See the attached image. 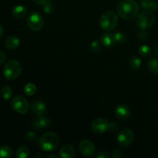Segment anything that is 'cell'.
<instances>
[{
  "label": "cell",
  "mask_w": 158,
  "mask_h": 158,
  "mask_svg": "<svg viewBox=\"0 0 158 158\" xmlns=\"http://www.w3.org/2000/svg\"><path fill=\"white\" fill-rule=\"evenodd\" d=\"M11 107L19 114H26L29 110V103L25 97L16 96L11 101Z\"/></svg>",
  "instance_id": "6"
},
{
  "label": "cell",
  "mask_w": 158,
  "mask_h": 158,
  "mask_svg": "<svg viewBox=\"0 0 158 158\" xmlns=\"http://www.w3.org/2000/svg\"><path fill=\"white\" fill-rule=\"evenodd\" d=\"M13 151L10 147L7 145H3L0 147V157L1 158H10L12 157Z\"/></svg>",
  "instance_id": "20"
},
{
  "label": "cell",
  "mask_w": 158,
  "mask_h": 158,
  "mask_svg": "<svg viewBox=\"0 0 158 158\" xmlns=\"http://www.w3.org/2000/svg\"><path fill=\"white\" fill-rule=\"evenodd\" d=\"M1 95L4 100H9L12 95V88L9 86H3L1 89Z\"/></svg>",
  "instance_id": "22"
},
{
  "label": "cell",
  "mask_w": 158,
  "mask_h": 158,
  "mask_svg": "<svg viewBox=\"0 0 158 158\" xmlns=\"http://www.w3.org/2000/svg\"><path fill=\"white\" fill-rule=\"evenodd\" d=\"M47 157H54V158H56V155H48Z\"/></svg>",
  "instance_id": "37"
},
{
  "label": "cell",
  "mask_w": 158,
  "mask_h": 158,
  "mask_svg": "<svg viewBox=\"0 0 158 158\" xmlns=\"http://www.w3.org/2000/svg\"><path fill=\"white\" fill-rule=\"evenodd\" d=\"M139 9L138 4L134 0H122L117 6V12L123 19H133L137 15Z\"/></svg>",
  "instance_id": "1"
},
{
  "label": "cell",
  "mask_w": 158,
  "mask_h": 158,
  "mask_svg": "<svg viewBox=\"0 0 158 158\" xmlns=\"http://www.w3.org/2000/svg\"><path fill=\"white\" fill-rule=\"evenodd\" d=\"M100 26L103 30L110 32L115 29L118 23L117 14L113 11H106L100 18Z\"/></svg>",
  "instance_id": "3"
},
{
  "label": "cell",
  "mask_w": 158,
  "mask_h": 158,
  "mask_svg": "<svg viewBox=\"0 0 158 158\" xmlns=\"http://www.w3.org/2000/svg\"><path fill=\"white\" fill-rule=\"evenodd\" d=\"M31 109H32V113L35 115L40 117V116H43V114H46L47 107L43 101L35 100L31 103Z\"/></svg>",
  "instance_id": "11"
},
{
  "label": "cell",
  "mask_w": 158,
  "mask_h": 158,
  "mask_svg": "<svg viewBox=\"0 0 158 158\" xmlns=\"http://www.w3.org/2000/svg\"><path fill=\"white\" fill-rule=\"evenodd\" d=\"M75 155V149L71 144H65L60 151V157L63 158H71Z\"/></svg>",
  "instance_id": "14"
},
{
  "label": "cell",
  "mask_w": 158,
  "mask_h": 158,
  "mask_svg": "<svg viewBox=\"0 0 158 158\" xmlns=\"http://www.w3.org/2000/svg\"><path fill=\"white\" fill-rule=\"evenodd\" d=\"M115 114L120 120H126L130 117L131 110L129 107L124 104H120L116 107Z\"/></svg>",
  "instance_id": "13"
},
{
  "label": "cell",
  "mask_w": 158,
  "mask_h": 158,
  "mask_svg": "<svg viewBox=\"0 0 158 158\" xmlns=\"http://www.w3.org/2000/svg\"><path fill=\"white\" fill-rule=\"evenodd\" d=\"M138 37L140 40L144 41V40H146L148 38V34L145 32L144 29H142V30L138 33Z\"/></svg>",
  "instance_id": "30"
},
{
  "label": "cell",
  "mask_w": 158,
  "mask_h": 158,
  "mask_svg": "<svg viewBox=\"0 0 158 158\" xmlns=\"http://www.w3.org/2000/svg\"><path fill=\"white\" fill-rule=\"evenodd\" d=\"M155 15L151 11L145 10L139 14L137 18V24L141 29L150 28L155 23Z\"/></svg>",
  "instance_id": "5"
},
{
  "label": "cell",
  "mask_w": 158,
  "mask_h": 158,
  "mask_svg": "<svg viewBox=\"0 0 158 158\" xmlns=\"http://www.w3.org/2000/svg\"><path fill=\"white\" fill-rule=\"evenodd\" d=\"M50 126V120L46 117L40 116L38 119L33 120L32 127L35 130L46 129Z\"/></svg>",
  "instance_id": "12"
},
{
  "label": "cell",
  "mask_w": 158,
  "mask_h": 158,
  "mask_svg": "<svg viewBox=\"0 0 158 158\" xmlns=\"http://www.w3.org/2000/svg\"><path fill=\"white\" fill-rule=\"evenodd\" d=\"M33 1H34V2L36 3V4L42 5V6H43V5H44L45 3L48 1V0H33Z\"/></svg>",
  "instance_id": "34"
},
{
  "label": "cell",
  "mask_w": 158,
  "mask_h": 158,
  "mask_svg": "<svg viewBox=\"0 0 158 158\" xmlns=\"http://www.w3.org/2000/svg\"><path fill=\"white\" fill-rule=\"evenodd\" d=\"M12 13L15 18L22 19L27 14V9L23 6H16L12 9Z\"/></svg>",
  "instance_id": "17"
},
{
  "label": "cell",
  "mask_w": 158,
  "mask_h": 158,
  "mask_svg": "<svg viewBox=\"0 0 158 158\" xmlns=\"http://www.w3.org/2000/svg\"><path fill=\"white\" fill-rule=\"evenodd\" d=\"M29 155V150L26 146H20L15 151V157L19 158H26Z\"/></svg>",
  "instance_id": "21"
},
{
  "label": "cell",
  "mask_w": 158,
  "mask_h": 158,
  "mask_svg": "<svg viewBox=\"0 0 158 158\" xmlns=\"http://www.w3.org/2000/svg\"><path fill=\"white\" fill-rule=\"evenodd\" d=\"M79 150L83 156L89 157L94 155L96 148L94 143L91 140L85 139V140H82L79 143Z\"/></svg>",
  "instance_id": "10"
},
{
  "label": "cell",
  "mask_w": 158,
  "mask_h": 158,
  "mask_svg": "<svg viewBox=\"0 0 158 158\" xmlns=\"http://www.w3.org/2000/svg\"><path fill=\"white\" fill-rule=\"evenodd\" d=\"M22 73V66L16 60H9L3 68V74L9 80H13L18 78Z\"/></svg>",
  "instance_id": "4"
},
{
  "label": "cell",
  "mask_w": 158,
  "mask_h": 158,
  "mask_svg": "<svg viewBox=\"0 0 158 158\" xmlns=\"http://www.w3.org/2000/svg\"><path fill=\"white\" fill-rule=\"evenodd\" d=\"M24 92L27 96H32L36 92V86L33 83H27L24 87Z\"/></svg>",
  "instance_id": "24"
},
{
  "label": "cell",
  "mask_w": 158,
  "mask_h": 158,
  "mask_svg": "<svg viewBox=\"0 0 158 158\" xmlns=\"http://www.w3.org/2000/svg\"><path fill=\"white\" fill-rule=\"evenodd\" d=\"M110 127V124L107 120L104 118H96L91 123V129L94 133L98 134H104Z\"/></svg>",
  "instance_id": "8"
},
{
  "label": "cell",
  "mask_w": 158,
  "mask_h": 158,
  "mask_svg": "<svg viewBox=\"0 0 158 158\" xmlns=\"http://www.w3.org/2000/svg\"><path fill=\"white\" fill-rule=\"evenodd\" d=\"M44 20L43 16L39 12H33L29 14L27 18L28 27L32 31H40L43 28Z\"/></svg>",
  "instance_id": "7"
},
{
  "label": "cell",
  "mask_w": 158,
  "mask_h": 158,
  "mask_svg": "<svg viewBox=\"0 0 158 158\" xmlns=\"http://www.w3.org/2000/svg\"><path fill=\"white\" fill-rule=\"evenodd\" d=\"M142 1H150V0H142Z\"/></svg>",
  "instance_id": "38"
},
{
  "label": "cell",
  "mask_w": 158,
  "mask_h": 158,
  "mask_svg": "<svg viewBox=\"0 0 158 158\" xmlns=\"http://www.w3.org/2000/svg\"><path fill=\"white\" fill-rule=\"evenodd\" d=\"M112 157L114 158H119V157H122L121 151H120V150H114V151H113Z\"/></svg>",
  "instance_id": "33"
},
{
  "label": "cell",
  "mask_w": 158,
  "mask_h": 158,
  "mask_svg": "<svg viewBox=\"0 0 158 158\" xmlns=\"http://www.w3.org/2000/svg\"><path fill=\"white\" fill-rule=\"evenodd\" d=\"M155 54L158 56V46H157V47L155 48Z\"/></svg>",
  "instance_id": "36"
},
{
  "label": "cell",
  "mask_w": 158,
  "mask_h": 158,
  "mask_svg": "<svg viewBox=\"0 0 158 158\" xmlns=\"http://www.w3.org/2000/svg\"><path fill=\"white\" fill-rule=\"evenodd\" d=\"M134 139V134L131 130L125 128L123 129L117 136V141L120 145L127 147L131 144Z\"/></svg>",
  "instance_id": "9"
},
{
  "label": "cell",
  "mask_w": 158,
  "mask_h": 158,
  "mask_svg": "<svg viewBox=\"0 0 158 158\" xmlns=\"http://www.w3.org/2000/svg\"><path fill=\"white\" fill-rule=\"evenodd\" d=\"M141 60L140 58L137 56H134L131 58V60H130V66H131V69H134V70H137L141 66Z\"/></svg>",
  "instance_id": "23"
},
{
  "label": "cell",
  "mask_w": 158,
  "mask_h": 158,
  "mask_svg": "<svg viewBox=\"0 0 158 158\" xmlns=\"http://www.w3.org/2000/svg\"><path fill=\"white\" fill-rule=\"evenodd\" d=\"M97 158H108L110 157V154L106 151H100L96 156Z\"/></svg>",
  "instance_id": "31"
},
{
  "label": "cell",
  "mask_w": 158,
  "mask_h": 158,
  "mask_svg": "<svg viewBox=\"0 0 158 158\" xmlns=\"http://www.w3.org/2000/svg\"><path fill=\"white\" fill-rule=\"evenodd\" d=\"M139 53L143 57H148L151 55V49L148 45H143L139 48Z\"/></svg>",
  "instance_id": "26"
},
{
  "label": "cell",
  "mask_w": 158,
  "mask_h": 158,
  "mask_svg": "<svg viewBox=\"0 0 158 158\" xmlns=\"http://www.w3.org/2000/svg\"><path fill=\"white\" fill-rule=\"evenodd\" d=\"M140 6L143 9H150L151 11H156L158 9V2L156 1H141Z\"/></svg>",
  "instance_id": "19"
},
{
  "label": "cell",
  "mask_w": 158,
  "mask_h": 158,
  "mask_svg": "<svg viewBox=\"0 0 158 158\" xmlns=\"http://www.w3.org/2000/svg\"><path fill=\"white\" fill-rule=\"evenodd\" d=\"M148 69L151 73L158 75V59L152 58L148 60Z\"/></svg>",
  "instance_id": "18"
},
{
  "label": "cell",
  "mask_w": 158,
  "mask_h": 158,
  "mask_svg": "<svg viewBox=\"0 0 158 158\" xmlns=\"http://www.w3.org/2000/svg\"><path fill=\"white\" fill-rule=\"evenodd\" d=\"M6 60H7V56L5 54V52L2 51H0V64L4 63L6 61Z\"/></svg>",
  "instance_id": "32"
},
{
  "label": "cell",
  "mask_w": 158,
  "mask_h": 158,
  "mask_svg": "<svg viewBox=\"0 0 158 158\" xmlns=\"http://www.w3.org/2000/svg\"><path fill=\"white\" fill-rule=\"evenodd\" d=\"M20 44L19 39L16 36H9L6 39V42H5V46L7 49H15L19 47Z\"/></svg>",
  "instance_id": "16"
},
{
  "label": "cell",
  "mask_w": 158,
  "mask_h": 158,
  "mask_svg": "<svg viewBox=\"0 0 158 158\" xmlns=\"http://www.w3.org/2000/svg\"><path fill=\"white\" fill-rule=\"evenodd\" d=\"M38 142L39 146L42 151L49 152L58 148L60 144V138L55 133L47 132L40 137Z\"/></svg>",
  "instance_id": "2"
},
{
  "label": "cell",
  "mask_w": 158,
  "mask_h": 158,
  "mask_svg": "<svg viewBox=\"0 0 158 158\" xmlns=\"http://www.w3.org/2000/svg\"><path fill=\"white\" fill-rule=\"evenodd\" d=\"M26 139L28 140V141H30V142H36L37 140H39L36 134L32 132V131H29V132H28L27 134H26Z\"/></svg>",
  "instance_id": "28"
},
{
  "label": "cell",
  "mask_w": 158,
  "mask_h": 158,
  "mask_svg": "<svg viewBox=\"0 0 158 158\" xmlns=\"http://www.w3.org/2000/svg\"><path fill=\"white\" fill-rule=\"evenodd\" d=\"M114 36L116 43H119V44H123V43H124L127 40L126 35L121 32H116V33L114 34Z\"/></svg>",
  "instance_id": "25"
},
{
  "label": "cell",
  "mask_w": 158,
  "mask_h": 158,
  "mask_svg": "<svg viewBox=\"0 0 158 158\" xmlns=\"http://www.w3.org/2000/svg\"><path fill=\"white\" fill-rule=\"evenodd\" d=\"M2 34H3V27H2V26L0 24V38L2 37Z\"/></svg>",
  "instance_id": "35"
},
{
  "label": "cell",
  "mask_w": 158,
  "mask_h": 158,
  "mask_svg": "<svg viewBox=\"0 0 158 158\" xmlns=\"http://www.w3.org/2000/svg\"><path fill=\"white\" fill-rule=\"evenodd\" d=\"M100 43L99 41H97V40H94V41H93L92 43H91L90 44V48H91V50L93 51V52H98L99 50L100 49Z\"/></svg>",
  "instance_id": "29"
},
{
  "label": "cell",
  "mask_w": 158,
  "mask_h": 158,
  "mask_svg": "<svg viewBox=\"0 0 158 158\" xmlns=\"http://www.w3.org/2000/svg\"><path fill=\"white\" fill-rule=\"evenodd\" d=\"M43 6V10L46 12V14H51L54 12L55 10V6H54V4L52 3V2L49 1L48 0Z\"/></svg>",
  "instance_id": "27"
},
{
  "label": "cell",
  "mask_w": 158,
  "mask_h": 158,
  "mask_svg": "<svg viewBox=\"0 0 158 158\" xmlns=\"http://www.w3.org/2000/svg\"><path fill=\"white\" fill-rule=\"evenodd\" d=\"M100 43L107 48H110L114 46V44L116 43L114 34L108 33V32L102 34V35L100 36Z\"/></svg>",
  "instance_id": "15"
}]
</instances>
